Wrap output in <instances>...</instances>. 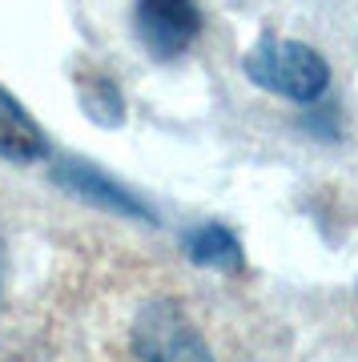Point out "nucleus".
<instances>
[{
    "label": "nucleus",
    "mask_w": 358,
    "mask_h": 362,
    "mask_svg": "<svg viewBox=\"0 0 358 362\" xmlns=\"http://www.w3.org/2000/svg\"><path fill=\"white\" fill-rule=\"evenodd\" d=\"M242 73L250 85L286 97L294 105H318L330 89V65L318 49L286 37H262L242 57Z\"/></svg>",
    "instance_id": "obj_1"
},
{
    "label": "nucleus",
    "mask_w": 358,
    "mask_h": 362,
    "mask_svg": "<svg viewBox=\"0 0 358 362\" xmlns=\"http://www.w3.org/2000/svg\"><path fill=\"white\" fill-rule=\"evenodd\" d=\"M129 346H133L137 358H149V362H169V358L205 362L214 354L209 342L202 338V330L193 326V318L181 310L173 298H154V302L141 306Z\"/></svg>",
    "instance_id": "obj_2"
},
{
    "label": "nucleus",
    "mask_w": 358,
    "mask_h": 362,
    "mask_svg": "<svg viewBox=\"0 0 358 362\" xmlns=\"http://www.w3.org/2000/svg\"><path fill=\"white\" fill-rule=\"evenodd\" d=\"M52 181L64 185L69 194H77L81 202H89V206H101L117 218H129V221H145V226H157V209L145 202V197L129 194L121 181H113L109 173H101L97 165L89 161H61V165L52 169Z\"/></svg>",
    "instance_id": "obj_4"
},
{
    "label": "nucleus",
    "mask_w": 358,
    "mask_h": 362,
    "mask_svg": "<svg viewBox=\"0 0 358 362\" xmlns=\"http://www.w3.org/2000/svg\"><path fill=\"white\" fill-rule=\"evenodd\" d=\"M77 93H81L85 117L97 121L101 129H121V125H125V97H121V89H117L113 77H105V73L81 77Z\"/></svg>",
    "instance_id": "obj_7"
},
{
    "label": "nucleus",
    "mask_w": 358,
    "mask_h": 362,
    "mask_svg": "<svg viewBox=\"0 0 358 362\" xmlns=\"http://www.w3.org/2000/svg\"><path fill=\"white\" fill-rule=\"evenodd\" d=\"M133 33L154 61H178L202 37V8L197 0H137Z\"/></svg>",
    "instance_id": "obj_3"
},
{
    "label": "nucleus",
    "mask_w": 358,
    "mask_h": 362,
    "mask_svg": "<svg viewBox=\"0 0 358 362\" xmlns=\"http://www.w3.org/2000/svg\"><path fill=\"white\" fill-rule=\"evenodd\" d=\"M354 294H358V282H354Z\"/></svg>",
    "instance_id": "obj_8"
},
{
    "label": "nucleus",
    "mask_w": 358,
    "mask_h": 362,
    "mask_svg": "<svg viewBox=\"0 0 358 362\" xmlns=\"http://www.w3.org/2000/svg\"><path fill=\"white\" fill-rule=\"evenodd\" d=\"M181 254L202 266V270H218V274H238L246 270V250L238 242V233L221 221H205L193 230L181 233Z\"/></svg>",
    "instance_id": "obj_6"
},
{
    "label": "nucleus",
    "mask_w": 358,
    "mask_h": 362,
    "mask_svg": "<svg viewBox=\"0 0 358 362\" xmlns=\"http://www.w3.org/2000/svg\"><path fill=\"white\" fill-rule=\"evenodd\" d=\"M0 157L13 161V165H33V161L49 157L45 129L33 121V113L4 85H0Z\"/></svg>",
    "instance_id": "obj_5"
}]
</instances>
